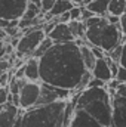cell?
I'll return each instance as SVG.
<instances>
[{
    "label": "cell",
    "mask_w": 126,
    "mask_h": 127,
    "mask_svg": "<svg viewBox=\"0 0 126 127\" xmlns=\"http://www.w3.org/2000/svg\"><path fill=\"white\" fill-rule=\"evenodd\" d=\"M120 65L126 66V40L123 41V53H122V59H120Z\"/></svg>",
    "instance_id": "obj_33"
},
{
    "label": "cell",
    "mask_w": 126,
    "mask_h": 127,
    "mask_svg": "<svg viewBox=\"0 0 126 127\" xmlns=\"http://www.w3.org/2000/svg\"><path fill=\"white\" fill-rule=\"evenodd\" d=\"M55 19H57V22H70L71 21V15H70V12H65L63 15H60V16H55Z\"/></svg>",
    "instance_id": "obj_31"
},
{
    "label": "cell",
    "mask_w": 126,
    "mask_h": 127,
    "mask_svg": "<svg viewBox=\"0 0 126 127\" xmlns=\"http://www.w3.org/2000/svg\"><path fill=\"white\" fill-rule=\"evenodd\" d=\"M43 27L45 25H37V27H31V28H27V30L22 31L19 43L15 49L16 58H27V56L30 58V56H33V53L40 46V43L48 37Z\"/></svg>",
    "instance_id": "obj_5"
},
{
    "label": "cell",
    "mask_w": 126,
    "mask_h": 127,
    "mask_svg": "<svg viewBox=\"0 0 126 127\" xmlns=\"http://www.w3.org/2000/svg\"><path fill=\"white\" fill-rule=\"evenodd\" d=\"M113 124L126 127V97L113 96Z\"/></svg>",
    "instance_id": "obj_11"
},
{
    "label": "cell",
    "mask_w": 126,
    "mask_h": 127,
    "mask_svg": "<svg viewBox=\"0 0 126 127\" xmlns=\"http://www.w3.org/2000/svg\"><path fill=\"white\" fill-rule=\"evenodd\" d=\"M92 74H94V77L101 78V80H104V81H107V83L113 78V72H111V69H110V65H108L107 58H101V59L96 61L94 69H92Z\"/></svg>",
    "instance_id": "obj_13"
},
{
    "label": "cell",
    "mask_w": 126,
    "mask_h": 127,
    "mask_svg": "<svg viewBox=\"0 0 126 127\" xmlns=\"http://www.w3.org/2000/svg\"><path fill=\"white\" fill-rule=\"evenodd\" d=\"M116 78H119V81H120V83H126V66L120 65V68H119V72H117Z\"/></svg>",
    "instance_id": "obj_28"
},
{
    "label": "cell",
    "mask_w": 126,
    "mask_h": 127,
    "mask_svg": "<svg viewBox=\"0 0 126 127\" xmlns=\"http://www.w3.org/2000/svg\"><path fill=\"white\" fill-rule=\"evenodd\" d=\"M74 6H76V3L71 1V0H57L55 4H54V7H52L51 12H48V13H51V15L55 18V16H60V15L65 13V12H70Z\"/></svg>",
    "instance_id": "obj_16"
},
{
    "label": "cell",
    "mask_w": 126,
    "mask_h": 127,
    "mask_svg": "<svg viewBox=\"0 0 126 127\" xmlns=\"http://www.w3.org/2000/svg\"><path fill=\"white\" fill-rule=\"evenodd\" d=\"M9 95H10V87L7 86H1V93H0V103H4L9 100Z\"/></svg>",
    "instance_id": "obj_23"
},
{
    "label": "cell",
    "mask_w": 126,
    "mask_h": 127,
    "mask_svg": "<svg viewBox=\"0 0 126 127\" xmlns=\"http://www.w3.org/2000/svg\"><path fill=\"white\" fill-rule=\"evenodd\" d=\"M30 1H31V3H36L37 6H40V7H42V0H30Z\"/></svg>",
    "instance_id": "obj_34"
},
{
    "label": "cell",
    "mask_w": 126,
    "mask_h": 127,
    "mask_svg": "<svg viewBox=\"0 0 126 127\" xmlns=\"http://www.w3.org/2000/svg\"><path fill=\"white\" fill-rule=\"evenodd\" d=\"M68 27L76 38H85L86 35V24L82 19H71L68 22Z\"/></svg>",
    "instance_id": "obj_18"
},
{
    "label": "cell",
    "mask_w": 126,
    "mask_h": 127,
    "mask_svg": "<svg viewBox=\"0 0 126 127\" xmlns=\"http://www.w3.org/2000/svg\"><path fill=\"white\" fill-rule=\"evenodd\" d=\"M111 0H92L86 7L91 9L95 15H102L105 16L108 13V6H110Z\"/></svg>",
    "instance_id": "obj_17"
},
{
    "label": "cell",
    "mask_w": 126,
    "mask_h": 127,
    "mask_svg": "<svg viewBox=\"0 0 126 127\" xmlns=\"http://www.w3.org/2000/svg\"><path fill=\"white\" fill-rule=\"evenodd\" d=\"M25 77L30 81H40V59L30 56L25 61Z\"/></svg>",
    "instance_id": "obj_14"
},
{
    "label": "cell",
    "mask_w": 126,
    "mask_h": 127,
    "mask_svg": "<svg viewBox=\"0 0 126 127\" xmlns=\"http://www.w3.org/2000/svg\"><path fill=\"white\" fill-rule=\"evenodd\" d=\"M77 108L88 111L105 127L113 126V96L105 87H86L71 99Z\"/></svg>",
    "instance_id": "obj_2"
},
{
    "label": "cell",
    "mask_w": 126,
    "mask_h": 127,
    "mask_svg": "<svg viewBox=\"0 0 126 127\" xmlns=\"http://www.w3.org/2000/svg\"><path fill=\"white\" fill-rule=\"evenodd\" d=\"M54 44H55V41H54V40H52V38L48 35V37H46V38H45V40L40 43V46L36 49V52L33 53V56L40 59V58H42V56H43V55H45V53H46V52H48V50H49V49H51Z\"/></svg>",
    "instance_id": "obj_20"
},
{
    "label": "cell",
    "mask_w": 126,
    "mask_h": 127,
    "mask_svg": "<svg viewBox=\"0 0 126 127\" xmlns=\"http://www.w3.org/2000/svg\"><path fill=\"white\" fill-rule=\"evenodd\" d=\"M42 95V81H27L19 90V106L25 111L37 105Z\"/></svg>",
    "instance_id": "obj_6"
},
{
    "label": "cell",
    "mask_w": 126,
    "mask_h": 127,
    "mask_svg": "<svg viewBox=\"0 0 126 127\" xmlns=\"http://www.w3.org/2000/svg\"><path fill=\"white\" fill-rule=\"evenodd\" d=\"M22 108L12 103V102H4L0 106V127H10L15 120L22 114Z\"/></svg>",
    "instance_id": "obj_10"
},
{
    "label": "cell",
    "mask_w": 126,
    "mask_h": 127,
    "mask_svg": "<svg viewBox=\"0 0 126 127\" xmlns=\"http://www.w3.org/2000/svg\"><path fill=\"white\" fill-rule=\"evenodd\" d=\"M111 127H116V126H114V124H113V126H111Z\"/></svg>",
    "instance_id": "obj_36"
},
{
    "label": "cell",
    "mask_w": 126,
    "mask_h": 127,
    "mask_svg": "<svg viewBox=\"0 0 126 127\" xmlns=\"http://www.w3.org/2000/svg\"><path fill=\"white\" fill-rule=\"evenodd\" d=\"M55 1H57V0H42V10H43L45 13L51 12V9L54 7Z\"/></svg>",
    "instance_id": "obj_25"
},
{
    "label": "cell",
    "mask_w": 126,
    "mask_h": 127,
    "mask_svg": "<svg viewBox=\"0 0 126 127\" xmlns=\"http://www.w3.org/2000/svg\"><path fill=\"white\" fill-rule=\"evenodd\" d=\"M49 37L55 43H67V41H74L76 37L68 27V22H57L54 30L49 32Z\"/></svg>",
    "instance_id": "obj_12"
},
{
    "label": "cell",
    "mask_w": 126,
    "mask_h": 127,
    "mask_svg": "<svg viewBox=\"0 0 126 127\" xmlns=\"http://www.w3.org/2000/svg\"><path fill=\"white\" fill-rule=\"evenodd\" d=\"M113 96H123V97H126V83H120Z\"/></svg>",
    "instance_id": "obj_29"
},
{
    "label": "cell",
    "mask_w": 126,
    "mask_h": 127,
    "mask_svg": "<svg viewBox=\"0 0 126 127\" xmlns=\"http://www.w3.org/2000/svg\"><path fill=\"white\" fill-rule=\"evenodd\" d=\"M94 78V74H92V71H89V69H86V72L83 74V77H82V80H80V83H79V86L73 90L74 92V95L76 93H79V92H82V90H85L88 86H89V83H91V80Z\"/></svg>",
    "instance_id": "obj_21"
},
{
    "label": "cell",
    "mask_w": 126,
    "mask_h": 127,
    "mask_svg": "<svg viewBox=\"0 0 126 127\" xmlns=\"http://www.w3.org/2000/svg\"><path fill=\"white\" fill-rule=\"evenodd\" d=\"M122 53H123V43H120L119 46H116L111 52H108V53H107V56H110L113 61L120 62V59H122Z\"/></svg>",
    "instance_id": "obj_22"
},
{
    "label": "cell",
    "mask_w": 126,
    "mask_h": 127,
    "mask_svg": "<svg viewBox=\"0 0 126 127\" xmlns=\"http://www.w3.org/2000/svg\"><path fill=\"white\" fill-rule=\"evenodd\" d=\"M85 72L86 65L76 40L55 43L40 58V81L48 84L74 90Z\"/></svg>",
    "instance_id": "obj_1"
},
{
    "label": "cell",
    "mask_w": 126,
    "mask_h": 127,
    "mask_svg": "<svg viewBox=\"0 0 126 127\" xmlns=\"http://www.w3.org/2000/svg\"><path fill=\"white\" fill-rule=\"evenodd\" d=\"M107 19H108V22L113 24V25H119V24H120V16H119V15L107 13Z\"/></svg>",
    "instance_id": "obj_30"
},
{
    "label": "cell",
    "mask_w": 126,
    "mask_h": 127,
    "mask_svg": "<svg viewBox=\"0 0 126 127\" xmlns=\"http://www.w3.org/2000/svg\"><path fill=\"white\" fill-rule=\"evenodd\" d=\"M71 1H74V3H76V4H80V3H82V1H83V0H71Z\"/></svg>",
    "instance_id": "obj_35"
},
{
    "label": "cell",
    "mask_w": 126,
    "mask_h": 127,
    "mask_svg": "<svg viewBox=\"0 0 126 127\" xmlns=\"http://www.w3.org/2000/svg\"><path fill=\"white\" fill-rule=\"evenodd\" d=\"M68 127H105V126L102 123H99L95 117H92L88 111L76 106Z\"/></svg>",
    "instance_id": "obj_9"
},
{
    "label": "cell",
    "mask_w": 126,
    "mask_h": 127,
    "mask_svg": "<svg viewBox=\"0 0 126 127\" xmlns=\"http://www.w3.org/2000/svg\"><path fill=\"white\" fill-rule=\"evenodd\" d=\"M70 15H71V19H82V6L80 4H76L70 10Z\"/></svg>",
    "instance_id": "obj_24"
},
{
    "label": "cell",
    "mask_w": 126,
    "mask_h": 127,
    "mask_svg": "<svg viewBox=\"0 0 126 127\" xmlns=\"http://www.w3.org/2000/svg\"><path fill=\"white\" fill-rule=\"evenodd\" d=\"M120 30L123 32V35L126 37V12L120 16Z\"/></svg>",
    "instance_id": "obj_32"
},
{
    "label": "cell",
    "mask_w": 126,
    "mask_h": 127,
    "mask_svg": "<svg viewBox=\"0 0 126 127\" xmlns=\"http://www.w3.org/2000/svg\"><path fill=\"white\" fill-rule=\"evenodd\" d=\"M89 86H91V87H105V86H107V81H104V80H101V78L94 77V78L91 80ZM89 86H88V87H89Z\"/></svg>",
    "instance_id": "obj_26"
},
{
    "label": "cell",
    "mask_w": 126,
    "mask_h": 127,
    "mask_svg": "<svg viewBox=\"0 0 126 127\" xmlns=\"http://www.w3.org/2000/svg\"><path fill=\"white\" fill-rule=\"evenodd\" d=\"M95 16V13L91 10V9H88L86 6H82V21H88L89 18H92Z\"/></svg>",
    "instance_id": "obj_27"
},
{
    "label": "cell",
    "mask_w": 126,
    "mask_h": 127,
    "mask_svg": "<svg viewBox=\"0 0 126 127\" xmlns=\"http://www.w3.org/2000/svg\"><path fill=\"white\" fill-rule=\"evenodd\" d=\"M86 24V35L85 40L86 43L92 46H99L102 47L107 53L111 52L116 46H119L123 40V32L119 25H113L108 22L107 15H95L85 21Z\"/></svg>",
    "instance_id": "obj_4"
},
{
    "label": "cell",
    "mask_w": 126,
    "mask_h": 127,
    "mask_svg": "<svg viewBox=\"0 0 126 127\" xmlns=\"http://www.w3.org/2000/svg\"><path fill=\"white\" fill-rule=\"evenodd\" d=\"M74 96L73 90L63 89L54 84H48L42 81V95L37 102V105H45V103H51V102H57L61 99H71Z\"/></svg>",
    "instance_id": "obj_8"
},
{
    "label": "cell",
    "mask_w": 126,
    "mask_h": 127,
    "mask_svg": "<svg viewBox=\"0 0 126 127\" xmlns=\"http://www.w3.org/2000/svg\"><path fill=\"white\" fill-rule=\"evenodd\" d=\"M30 0H0V16L4 19H21Z\"/></svg>",
    "instance_id": "obj_7"
},
{
    "label": "cell",
    "mask_w": 126,
    "mask_h": 127,
    "mask_svg": "<svg viewBox=\"0 0 126 127\" xmlns=\"http://www.w3.org/2000/svg\"><path fill=\"white\" fill-rule=\"evenodd\" d=\"M80 52H82V58H83V62L86 65V69H89V71H92L95 66V64L98 61V58L95 56L94 50H92V47H91V44L89 43H83L82 46H80Z\"/></svg>",
    "instance_id": "obj_15"
},
{
    "label": "cell",
    "mask_w": 126,
    "mask_h": 127,
    "mask_svg": "<svg viewBox=\"0 0 126 127\" xmlns=\"http://www.w3.org/2000/svg\"><path fill=\"white\" fill-rule=\"evenodd\" d=\"M126 12V0H111L108 6V13L122 16Z\"/></svg>",
    "instance_id": "obj_19"
},
{
    "label": "cell",
    "mask_w": 126,
    "mask_h": 127,
    "mask_svg": "<svg viewBox=\"0 0 126 127\" xmlns=\"http://www.w3.org/2000/svg\"><path fill=\"white\" fill-rule=\"evenodd\" d=\"M70 99L36 105L22 114V127H68L67 105Z\"/></svg>",
    "instance_id": "obj_3"
}]
</instances>
